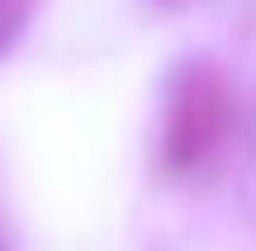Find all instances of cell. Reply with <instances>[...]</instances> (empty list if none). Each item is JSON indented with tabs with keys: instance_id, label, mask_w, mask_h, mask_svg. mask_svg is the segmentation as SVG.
Listing matches in <instances>:
<instances>
[{
	"instance_id": "6da1fadb",
	"label": "cell",
	"mask_w": 256,
	"mask_h": 251,
	"mask_svg": "<svg viewBox=\"0 0 256 251\" xmlns=\"http://www.w3.org/2000/svg\"><path fill=\"white\" fill-rule=\"evenodd\" d=\"M232 133V85L214 62L176 66L162 104V171L194 176L204 171Z\"/></svg>"
},
{
	"instance_id": "7a4b0ae2",
	"label": "cell",
	"mask_w": 256,
	"mask_h": 251,
	"mask_svg": "<svg viewBox=\"0 0 256 251\" xmlns=\"http://www.w3.org/2000/svg\"><path fill=\"white\" fill-rule=\"evenodd\" d=\"M28 9H34V0H0V52H10L14 38L24 33Z\"/></svg>"
}]
</instances>
